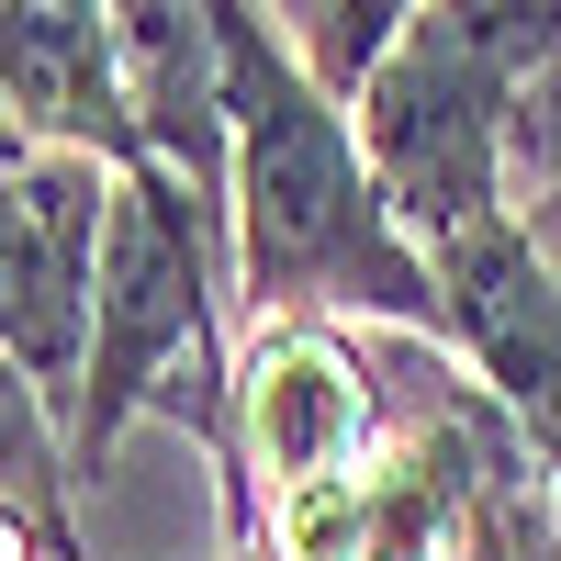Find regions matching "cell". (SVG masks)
<instances>
[{"instance_id":"cell-1","label":"cell","mask_w":561,"mask_h":561,"mask_svg":"<svg viewBox=\"0 0 561 561\" xmlns=\"http://www.w3.org/2000/svg\"><path fill=\"white\" fill-rule=\"evenodd\" d=\"M225 45V124H237V304L248 325H393L449 348V293L415 225L393 214L359 113L314 79L304 34L270 0H203Z\"/></svg>"},{"instance_id":"cell-2","label":"cell","mask_w":561,"mask_h":561,"mask_svg":"<svg viewBox=\"0 0 561 561\" xmlns=\"http://www.w3.org/2000/svg\"><path fill=\"white\" fill-rule=\"evenodd\" d=\"M237 214L203 203L169 158L113 169V225H102V293H90V370L68 393V460L79 494L113 472L124 427H192L214 483L237 472Z\"/></svg>"},{"instance_id":"cell-3","label":"cell","mask_w":561,"mask_h":561,"mask_svg":"<svg viewBox=\"0 0 561 561\" xmlns=\"http://www.w3.org/2000/svg\"><path fill=\"white\" fill-rule=\"evenodd\" d=\"M550 57H561V0H415L404 12L348 113L415 248L517 214L505 169H517V113Z\"/></svg>"},{"instance_id":"cell-4","label":"cell","mask_w":561,"mask_h":561,"mask_svg":"<svg viewBox=\"0 0 561 561\" xmlns=\"http://www.w3.org/2000/svg\"><path fill=\"white\" fill-rule=\"evenodd\" d=\"M393 370H370L348 348V325L270 314L237 337V472H225V550L259 539V505L293 494L314 472H359L393 438Z\"/></svg>"},{"instance_id":"cell-5","label":"cell","mask_w":561,"mask_h":561,"mask_svg":"<svg viewBox=\"0 0 561 561\" xmlns=\"http://www.w3.org/2000/svg\"><path fill=\"white\" fill-rule=\"evenodd\" d=\"M102 225H113V169L45 147L23 180H0V348L45 393H79L90 370V293H102Z\"/></svg>"},{"instance_id":"cell-6","label":"cell","mask_w":561,"mask_h":561,"mask_svg":"<svg viewBox=\"0 0 561 561\" xmlns=\"http://www.w3.org/2000/svg\"><path fill=\"white\" fill-rule=\"evenodd\" d=\"M0 102L23 113L34 147H68L102 169L147 158L113 0H0Z\"/></svg>"},{"instance_id":"cell-7","label":"cell","mask_w":561,"mask_h":561,"mask_svg":"<svg viewBox=\"0 0 561 561\" xmlns=\"http://www.w3.org/2000/svg\"><path fill=\"white\" fill-rule=\"evenodd\" d=\"M124 79H135V135L169 158L203 203L237 214V124H225V45L203 0H113Z\"/></svg>"},{"instance_id":"cell-8","label":"cell","mask_w":561,"mask_h":561,"mask_svg":"<svg viewBox=\"0 0 561 561\" xmlns=\"http://www.w3.org/2000/svg\"><path fill=\"white\" fill-rule=\"evenodd\" d=\"M0 539L79 550V460H68V404L0 348Z\"/></svg>"},{"instance_id":"cell-9","label":"cell","mask_w":561,"mask_h":561,"mask_svg":"<svg viewBox=\"0 0 561 561\" xmlns=\"http://www.w3.org/2000/svg\"><path fill=\"white\" fill-rule=\"evenodd\" d=\"M404 12H415V0H314V23H304L314 79L337 90V102H359V79L382 68V45L404 34Z\"/></svg>"},{"instance_id":"cell-10","label":"cell","mask_w":561,"mask_h":561,"mask_svg":"<svg viewBox=\"0 0 561 561\" xmlns=\"http://www.w3.org/2000/svg\"><path fill=\"white\" fill-rule=\"evenodd\" d=\"M34 158H45V147H34V135H23V113H12V102H0V180H23Z\"/></svg>"},{"instance_id":"cell-11","label":"cell","mask_w":561,"mask_h":561,"mask_svg":"<svg viewBox=\"0 0 561 561\" xmlns=\"http://www.w3.org/2000/svg\"><path fill=\"white\" fill-rule=\"evenodd\" d=\"M270 12H280V23H293V34H304V23H314V0H270Z\"/></svg>"}]
</instances>
